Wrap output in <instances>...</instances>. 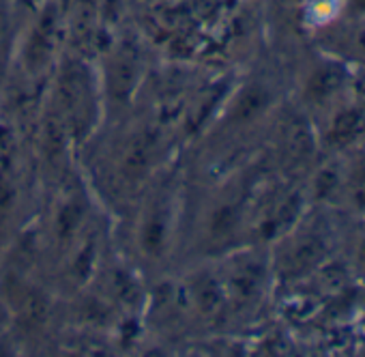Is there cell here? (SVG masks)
<instances>
[{
    "label": "cell",
    "instance_id": "1",
    "mask_svg": "<svg viewBox=\"0 0 365 357\" xmlns=\"http://www.w3.org/2000/svg\"><path fill=\"white\" fill-rule=\"evenodd\" d=\"M155 140H157L155 134L144 131L129 144L125 159H123V166H120L123 176L127 178V181H138L140 176H144V172L150 166L153 153H155Z\"/></svg>",
    "mask_w": 365,
    "mask_h": 357
},
{
    "label": "cell",
    "instance_id": "2",
    "mask_svg": "<svg viewBox=\"0 0 365 357\" xmlns=\"http://www.w3.org/2000/svg\"><path fill=\"white\" fill-rule=\"evenodd\" d=\"M54 16L52 14H46L41 24L37 26L31 44H29V50H26V61L33 69L41 67L48 59H50V52H52V46H54Z\"/></svg>",
    "mask_w": 365,
    "mask_h": 357
},
{
    "label": "cell",
    "instance_id": "3",
    "mask_svg": "<svg viewBox=\"0 0 365 357\" xmlns=\"http://www.w3.org/2000/svg\"><path fill=\"white\" fill-rule=\"evenodd\" d=\"M269 93L264 86H247L239 101L235 104V110H232V121L235 123H247V121H254L267 106H269Z\"/></svg>",
    "mask_w": 365,
    "mask_h": 357
},
{
    "label": "cell",
    "instance_id": "4",
    "mask_svg": "<svg viewBox=\"0 0 365 357\" xmlns=\"http://www.w3.org/2000/svg\"><path fill=\"white\" fill-rule=\"evenodd\" d=\"M82 220H84V205H82L80 201H76V198H73V201H67V203L58 209V213H56L54 231H56L58 241H61V243H67V241L76 235V231L80 228Z\"/></svg>",
    "mask_w": 365,
    "mask_h": 357
},
{
    "label": "cell",
    "instance_id": "5",
    "mask_svg": "<svg viewBox=\"0 0 365 357\" xmlns=\"http://www.w3.org/2000/svg\"><path fill=\"white\" fill-rule=\"evenodd\" d=\"M363 129H365V112L363 110H346L335 119L329 140L333 144H344V142H350L354 136H359Z\"/></svg>",
    "mask_w": 365,
    "mask_h": 357
},
{
    "label": "cell",
    "instance_id": "6",
    "mask_svg": "<svg viewBox=\"0 0 365 357\" xmlns=\"http://www.w3.org/2000/svg\"><path fill=\"white\" fill-rule=\"evenodd\" d=\"M344 82V71L341 67H324L320 71H316L307 84V95L316 101L327 99L329 95H333Z\"/></svg>",
    "mask_w": 365,
    "mask_h": 357
},
{
    "label": "cell",
    "instance_id": "7",
    "mask_svg": "<svg viewBox=\"0 0 365 357\" xmlns=\"http://www.w3.org/2000/svg\"><path fill=\"white\" fill-rule=\"evenodd\" d=\"M286 146L288 153L294 159H305L312 151H314V140L309 134V127L305 125V121H292L286 134Z\"/></svg>",
    "mask_w": 365,
    "mask_h": 357
},
{
    "label": "cell",
    "instance_id": "8",
    "mask_svg": "<svg viewBox=\"0 0 365 357\" xmlns=\"http://www.w3.org/2000/svg\"><path fill=\"white\" fill-rule=\"evenodd\" d=\"M322 252H324V246H322L320 239H314L312 237V239L301 241L294 248V252L290 254V261H288L290 271H305L307 267H312L322 256Z\"/></svg>",
    "mask_w": 365,
    "mask_h": 357
},
{
    "label": "cell",
    "instance_id": "9",
    "mask_svg": "<svg viewBox=\"0 0 365 357\" xmlns=\"http://www.w3.org/2000/svg\"><path fill=\"white\" fill-rule=\"evenodd\" d=\"M163 235H165V222L159 213L150 216L144 231H142V243L148 252H159L161 243H163Z\"/></svg>",
    "mask_w": 365,
    "mask_h": 357
},
{
    "label": "cell",
    "instance_id": "10",
    "mask_svg": "<svg viewBox=\"0 0 365 357\" xmlns=\"http://www.w3.org/2000/svg\"><path fill=\"white\" fill-rule=\"evenodd\" d=\"M133 78H135L133 67H131V65H127V63H120V65L112 71V91H114L118 97H123L125 93H129V91H131V86H133Z\"/></svg>",
    "mask_w": 365,
    "mask_h": 357
},
{
    "label": "cell",
    "instance_id": "11",
    "mask_svg": "<svg viewBox=\"0 0 365 357\" xmlns=\"http://www.w3.org/2000/svg\"><path fill=\"white\" fill-rule=\"evenodd\" d=\"M16 201V188L11 186V181L7 176L0 174V218H3Z\"/></svg>",
    "mask_w": 365,
    "mask_h": 357
},
{
    "label": "cell",
    "instance_id": "12",
    "mask_svg": "<svg viewBox=\"0 0 365 357\" xmlns=\"http://www.w3.org/2000/svg\"><path fill=\"white\" fill-rule=\"evenodd\" d=\"M198 299H200V303H202L205 310H213V308L217 306V301H220V291H217V286H215L211 280H205V282L198 286Z\"/></svg>",
    "mask_w": 365,
    "mask_h": 357
},
{
    "label": "cell",
    "instance_id": "13",
    "mask_svg": "<svg viewBox=\"0 0 365 357\" xmlns=\"http://www.w3.org/2000/svg\"><path fill=\"white\" fill-rule=\"evenodd\" d=\"M5 35H7V20H5L3 11H0V44H3Z\"/></svg>",
    "mask_w": 365,
    "mask_h": 357
},
{
    "label": "cell",
    "instance_id": "14",
    "mask_svg": "<svg viewBox=\"0 0 365 357\" xmlns=\"http://www.w3.org/2000/svg\"><path fill=\"white\" fill-rule=\"evenodd\" d=\"M359 95L365 99V76L361 78V82H359Z\"/></svg>",
    "mask_w": 365,
    "mask_h": 357
},
{
    "label": "cell",
    "instance_id": "15",
    "mask_svg": "<svg viewBox=\"0 0 365 357\" xmlns=\"http://www.w3.org/2000/svg\"><path fill=\"white\" fill-rule=\"evenodd\" d=\"M363 5H365V0H363Z\"/></svg>",
    "mask_w": 365,
    "mask_h": 357
}]
</instances>
